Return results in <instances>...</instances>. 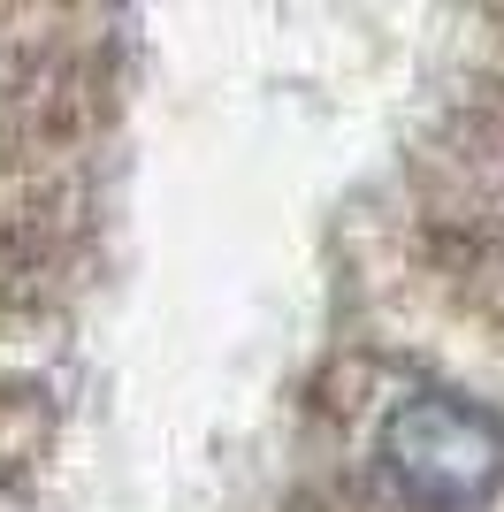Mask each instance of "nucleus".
<instances>
[{"instance_id":"f257e3e1","label":"nucleus","mask_w":504,"mask_h":512,"mask_svg":"<svg viewBox=\"0 0 504 512\" xmlns=\"http://www.w3.org/2000/svg\"><path fill=\"white\" fill-rule=\"evenodd\" d=\"M382 467L413 505L474 512L504 490V428L459 398H398L382 421Z\"/></svg>"}]
</instances>
